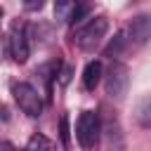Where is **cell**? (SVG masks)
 <instances>
[{"label":"cell","mask_w":151,"mask_h":151,"mask_svg":"<svg viewBox=\"0 0 151 151\" xmlns=\"http://www.w3.org/2000/svg\"><path fill=\"white\" fill-rule=\"evenodd\" d=\"M99 134H101V123H99V116L94 111H83L78 123H76V137H78V144L85 149V151H92L97 149L99 144Z\"/></svg>","instance_id":"6da1fadb"},{"label":"cell","mask_w":151,"mask_h":151,"mask_svg":"<svg viewBox=\"0 0 151 151\" xmlns=\"http://www.w3.org/2000/svg\"><path fill=\"white\" fill-rule=\"evenodd\" d=\"M106 28H109V21L106 17H92L85 26H80L73 35V42L80 47V50H92L101 42V38L106 35Z\"/></svg>","instance_id":"7a4b0ae2"},{"label":"cell","mask_w":151,"mask_h":151,"mask_svg":"<svg viewBox=\"0 0 151 151\" xmlns=\"http://www.w3.org/2000/svg\"><path fill=\"white\" fill-rule=\"evenodd\" d=\"M12 94H14V101L19 104V109L31 116V118H38L42 113V99L38 94V90L28 83H14L12 85Z\"/></svg>","instance_id":"3957f363"},{"label":"cell","mask_w":151,"mask_h":151,"mask_svg":"<svg viewBox=\"0 0 151 151\" xmlns=\"http://www.w3.org/2000/svg\"><path fill=\"white\" fill-rule=\"evenodd\" d=\"M127 85H130V71L125 64H111L109 68V76H106V92L109 97H116L120 99L125 92H127Z\"/></svg>","instance_id":"277c9868"},{"label":"cell","mask_w":151,"mask_h":151,"mask_svg":"<svg viewBox=\"0 0 151 151\" xmlns=\"http://www.w3.org/2000/svg\"><path fill=\"white\" fill-rule=\"evenodd\" d=\"M28 52H31V47H28L26 31L19 28V26H14L12 33H9V54H12V59L17 64H24L28 59Z\"/></svg>","instance_id":"5b68a950"},{"label":"cell","mask_w":151,"mask_h":151,"mask_svg":"<svg viewBox=\"0 0 151 151\" xmlns=\"http://www.w3.org/2000/svg\"><path fill=\"white\" fill-rule=\"evenodd\" d=\"M151 38V17L149 14H139L132 19L130 24V40L137 45H144Z\"/></svg>","instance_id":"8992f818"},{"label":"cell","mask_w":151,"mask_h":151,"mask_svg":"<svg viewBox=\"0 0 151 151\" xmlns=\"http://www.w3.org/2000/svg\"><path fill=\"white\" fill-rule=\"evenodd\" d=\"M99 80H101V61L94 59L83 71V85H85V90H94L99 85Z\"/></svg>","instance_id":"52a82bcc"},{"label":"cell","mask_w":151,"mask_h":151,"mask_svg":"<svg viewBox=\"0 0 151 151\" xmlns=\"http://www.w3.org/2000/svg\"><path fill=\"white\" fill-rule=\"evenodd\" d=\"M137 120L144 127H151V97H142L137 101Z\"/></svg>","instance_id":"ba28073f"},{"label":"cell","mask_w":151,"mask_h":151,"mask_svg":"<svg viewBox=\"0 0 151 151\" xmlns=\"http://www.w3.org/2000/svg\"><path fill=\"white\" fill-rule=\"evenodd\" d=\"M24 151H54V146H52V142L45 134H33L26 142V149Z\"/></svg>","instance_id":"9c48e42d"},{"label":"cell","mask_w":151,"mask_h":151,"mask_svg":"<svg viewBox=\"0 0 151 151\" xmlns=\"http://www.w3.org/2000/svg\"><path fill=\"white\" fill-rule=\"evenodd\" d=\"M73 9H76V2H57L54 5V17L59 21H71Z\"/></svg>","instance_id":"30bf717a"},{"label":"cell","mask_w":151,"mask_h":151,"mask_svg":"<svg viewBox=\"0 0 151 151\" xmlns=\"http://www.w3.org/2000/svg\"><path fill=\"white\" fill-rule=\"evenodd\" d=\"M120 47H123V33H118V35H116V40H113V42L109 45V50H106V54H116V52H118Z\"/></svg>","instance_id":"8fae6325"},{"label":"cell","mask_w":151,"mask_h":151,"mask_svg":"<svg viewBox=\"0 0 151 151\" xmlns=\"http://www.w3.org/2000/svg\"><path fill=\"white\" fill-rule=\"evenodd\" d=\"M59 127H61V142H64V144H68V116H61Z\"/></svg>","instance_id":"7c38bea8"},{"label":"cell","mask_w":151,"mask_h":151,"mask_svg":"<svg viewBox=\"0 0 151 151\" xmlns=\"http://www.w3.org/2000/svg\"><path fill=\"white\" fill-rule=\"evenodd\" d=\"M71 73H73V68H71V66H64V68H61V73H59V83H61V85H68Z\"/></svg>","instance_id":"4fadbf2b"},{"label":"cell","mask_w":151,"mask_h":151,"mask_svg":"<svg viewBox=\"0 0 151 151\" xmlns=\"http://www.w3.org/2000/svg\"><path fill=\"white\" fill-rule=\"evenodd\" d=\"M40 7H42V2H40V0H31V2H24V9H28V12H31V9H40Z\"/></svg>","instance_id":"5bb4252c"},{"label":"cell","mask_w":151,"mask_h":151,"mask_svg":"<svg viewBox=\"0 0 151 151\" xmlns=\"http://www.w3.org/2000/svg\"><path fill=\"white\" fill-rule=\"evenodd\" d=\"M0 151H14V149H12V144H2V146H0Z\"/></svg>","instance_id":"9a60e30c"},{"label":"cell","mask_w":151,"mask_h":151,"mask_svg":"<svg viewBox=\"0 0 151 151\" xmlns=\"http://www.w3.org/2000/svg\"><path fill=\"white\" fill-rule=\"evenodd\" d=\"M0 17H2V12H0Z\"/></svg>","instance_id":"2e32d148"}]
</instances>
